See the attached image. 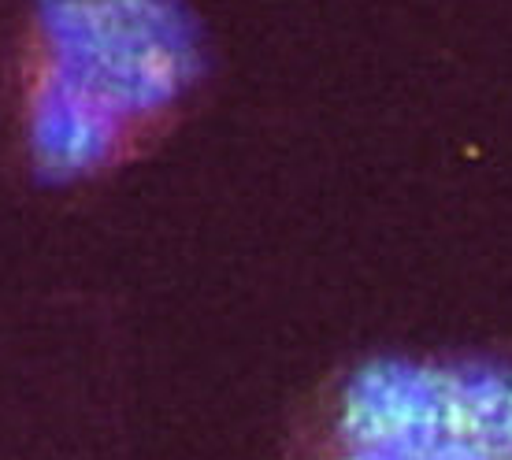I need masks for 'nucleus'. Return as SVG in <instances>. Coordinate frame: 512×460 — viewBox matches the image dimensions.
<instances>
[{
  "mask_svg": "<svg viewBox=\"0 0 512 460\" xmlns=\"http://www.w3.org/2000/svg\"><path fill=\"white\" fill-rule=\"evenodd\" d=\"M212 82L190 0H26L8 123L26 179L75 190L156 153Z\"/></svg>",
  "mask_w": 512,
  "mask_h": 460,
  "instance_id": "nucleus-1",
  "label": "nucleus"
},
{
  "mask_svg": "<svg viewBox=\"0 0 512 460\" xmlns=\"http://www.w3.org/2000/svg\"><path fill=\"white\" fill-rule=\"evenodd\" d=\"M279 460H512V345L342 360L297 397Z\"/></svg>",
  "mask_w": 512,
  "mask_h": 460,
  "instance_id": "nucleus-2",
  "label": "nucleus"
}]
</instances>
